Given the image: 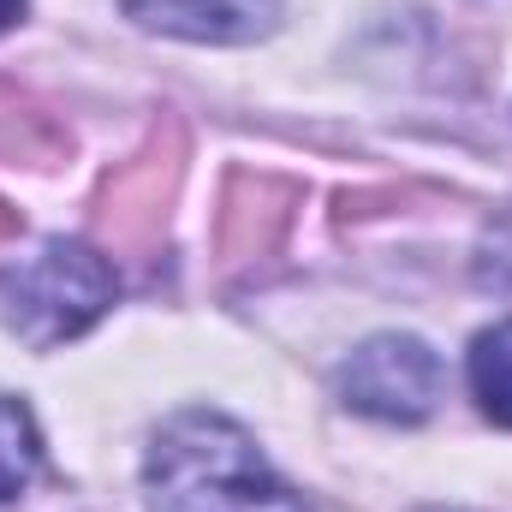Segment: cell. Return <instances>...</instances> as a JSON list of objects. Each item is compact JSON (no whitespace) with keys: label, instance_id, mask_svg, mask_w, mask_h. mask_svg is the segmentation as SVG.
<instances>
[{"label":"cell","instance_id":"obj_1","mask_svg":"<svg viewBox=\"0 0 512 512\" xmlns=\"http://www.w3.org/2000/svg\"><path fill=\"white\" fill-rule=\"evenodd\" d=\"M149 512H310L274 477L256 441L221 411H179L155 429L143 459Z\"/></svg>","mask_w":512,"mask_h":512},{"label":"cell","instance_id":"obj_2","mask_svg":"<svg viewBox=\"0 0 512 512\" xmlns=\"http://www.w3.org/2000/svg\"><path fill=\"white\" fill-rule=\"evenodd\" d=\"M108 304H114V268L90 245L48 239L42 251L18 256L0 274V316L36 352L78 340L90 322H102Z\"/></svg>","mask_w":512,"mask_h":512},{"label":"cell","instance_id":"obj_3","mask_svg":"<svg viewBox=\"0 0 512 512\" xmlns=\"http://www.w3.org/2000/svg\"><path fill=\"white\" fill-rule=\"evenodd\" d=\"M340 399L382 423H423L441 399V358L411 334H376L340 370Z\"/></svg>","mask_w":512,"mask_h":512},{"label":"cell","instance_id":"obj_4","mask_svg":"<svg viewBox=\"0 0 512 512\" xmlns=\"http://www.w3.org/2000/svg\"><path fill=\"white\" fill-rule=\"evenodd\" d=\"M143 30L179 36V42H215V48H239L274 30L280 0H120Z\"/></svg>","mask_w":512,"mask_h":512},{"label":"cell","instance_id":"obj_5","mask_svg":"<svg viewBox=\"0 0 512 512\" xmlns=\"http://www.w3.org/2000/svg\"><path fill=\"white\" fill-rule=\"evenodd\" d=\"M42 471V435L36 417L24 411V399L0 393V512H18V501L30 495Z\"/></svg>","mask_w":512,"mask_h":512},{"label":"cell","instance_id":"obj_6","mask_svg":"<svg viewBox=\"0 0 512 512\" xmlns=\"http://www.w3.org/2000/svg\"><path fill=\"white\" fill-rule=\"evenodd\" d=\"M471 393L489 423L512 429V322H495L471 346Z\"/></svg>","mask_w":512,"mask_h":512},{"label":"cell","instance_id":"obj_7","mask_svg":"<svg viewBox=\"0 0 512 512\" xmlns=\"http://www.w3.org/2000/svg\"><path fill=\"white\" fill-rule=\"evenodd\" d=\"M24 18V0H0V30H12Z\"/></svg>","mask_w":512,"mask_h":512}]
</instances>
